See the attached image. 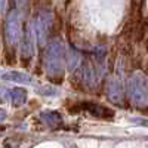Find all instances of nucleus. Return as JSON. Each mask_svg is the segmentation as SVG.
<instances>
[{
	"label": "nucleus",
	"mask_w": 148,
	"mask_h": 148,
	"mask_svg": "<svg viewBox=\"0 0 148 148\" xmlns=\"http://www.w3.org/2000/svg\"><path fill=\"white\" fill-rule=\"evenodd\" d=\"M64 62H65V51L61 40H55L49 45L45 53V68L47 77L58 80L64 74Z\"/></svg>",
	"instance_id": "f257e3e1"
},
{
	"label": "nucleus",
	"mask_w": 148,
	"mask_h": 148,
	"mask_svg": "<svg viewBox=\"0 0 148 148\" xmlns=\"http://www.w3.org/2000/svg\"><path fill=\"white\" fill-rule=\"evenodd\" d=\"M21 36V24H19V16L18 12H10L8 21H6V37L9 45H16Z\"/></svg>",
	"instance_id": "f03ea898"
},
{
	"label": "nucleus",
	"mask_w": 148,
	"mask_h": 148,
	"mask_svg": "<svg viewBox=\"0 0 148 148\" xmlns=\"http://www.w3.org/2000/svg\"><path fill=\"white\" fill-rule=\"evenodd\" d=\"M51 24H52V16L49 14H42L39 16V21H37V37H39V43L42 46L46 43Z\"/></svg>",
	"instance_id": "7ed1b4c3"
},
{
	"label": "nucleus",
	"mask_w": 148,
	"mask_h": 148,
	"mask_svg": "<svg viewBox=\"0 0 148 148\" xmlns=\"http://www.w3.org/2000/svg\"><path fill=\"white\" fill-rule=\"evenodd\" d=\"M40 119L52 129H56L62 125V116L58 111H43L40 114Z\"/></svg>",
	"instance_id": "20e7f679"
},
{
	"label": "nucleus",
	"mask_w": 148,
	"mask_h": 148,
	"mask_svg": "<svg viewBox=\"0 0 148 148\" xmlns=\"http://www.w3.org/2000/svg\"><path fill=\"white\" fill-rule=\"evenodd\" d=\"M2 79L14 82V83H19V84H30L31 83V76L27 73H21V71H8L5 74H2Z\"/></svg>",
	"instance_id": "39448f33"
},
{
	"label": "nucleus",
	"mask_w": 148,
	"mask_h": 148,
	"mask_svg": "<svg viewBox=\"0 0 148 148\" xmlns=\"http://www.w3.org/2000/svg\"><path fill=\"white\" fill-rule=\"evenodd\" d=\"M82 107L84 108V111L90 113L92 116L95 117H101V119H105V117H111L113 113L110 110H107L105 107L102 105H98V104H92V102H86V104H82Z\"/></svg>",
	"instance_id": "423d86ee"
},
{
	"label": "nucleus",
	"mask_w": 148,
	"mask_h": 148,
	"mask_svg": "<svg viewBox=\"0 0 148 148\" xmlns=\"http://www.w3.org/2000/svg\"><path fill=\"white\" fill-rule=\"evenodd\" d=\"M34 53V36H33V30L30 28L25 34V40L22 45V56L25 59H30Z\"/></svg>",
	"instance_id": "0eeeda50"
},
{
	"label": "nucleus",
	"mask_w": 148,
	"mask_h": 148,
	"mask_svg": "<svg viewBox=\"0 0 148 148\" xmlns=\"http://www.w3.org/2000/svg\"><path fill=\"white\" fill-rule=\"evenodd\" d=\"M9 96H10V99H12V105H15V107H21L24 102L27 101V92L21 89V88H15V89H12L9 92Z\"/></svg>",
	"instance_id": "6e6552de"
},
{
	"label": "nucleus",
	"mask_w": 148,
	"mask_h": 148,
	"mask_svg": "<svg viewBox=\"0 0 148 148\" xmlns=\"http://www.w3.org/2000/svg\"><path fill=\"white\" fill-rule=\"evenodd\" d=\"M65 61H67V64H68V70L73 73V71H76L79 68L82 58H80V53L76 51V49H71V51H68V53H67Z\"/></svg>",
	"instance_id": "1a4fd4ad"
},
{
	"label": "nucleus",
	"mask_w": 148,
	"mask_h": 148,
	"mask_svg": "<svg viewBox=\"0 0 148 148\" xmlns=\"http://www.w3.org/2000/svg\"><path fill=\"white\" fill-rule=\"evenodd\" d=\"M37 92H39L40 95H46V96H51V95H56L58 93V90L56 89H53V88H51V86H47L46 88V90H43V89H37Z\"/></svg>",
	"instance_id": "9d476101"
},
{
	"label": "nucleus",
	"mask_w": 148,
	"mask_h": 148,
	"mask_svg": "<svg viewBox=\"0 0 148 148\" xmlns=\"http://www.w3.org/2000/svg\"><path fill=\"white\" fill-rule=\"evenodd\" d=\"M5 117H6V113H5V111H2V110H0V121H2Z\"/></svg>",
	"instance_id": "9b49d317"
}]
</instances>
